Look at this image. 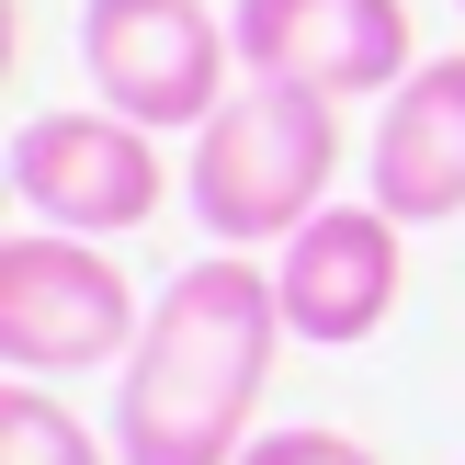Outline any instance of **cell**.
I'll list each match as a JSON object with an SVG mask.
<instances>
[{"label": "cell", "mask_w": 465, "mask_h": 465, "mask_svg": "<svg viewBox=\"0 0 465 465\" xmlns=\"http://www.w3.org/2000/svg\"><path fill=\"white\" fill-rule=\"evenodd\" d=\"M80 68H91V103L171 136V125H204L239 91V35L204 0H91L80 12Z\"/></svg>", "instance_id": "obj_5"}, {"label": "cell", "mask_w": 465, "mask_h": 465, "mask_svg": "<svg viewBox=\"0 0 465 465\" xmlns=\"http://www.w3.org/2000/svg\"><path fill=\"white\" fill-rule=\"evenodd\" d=\"M363 193L398 227L465 216V57H420L375 103V148H363Z\"/></svg>", "instance_id": "obj_8"}, {"label": "cell", "mask_w": 465, "mask_h": 465, "mask_svg": "<svg viewBox=\"0 0 465 465\" xmlns=\"http://www.w3.org/2000/svg\"><path fill=\"white\" fill-rule=\"evenodd\" d=\"M148 307H136L125 262L103 239H68V227H35V239H0V363L12 375H91V363H125Z\"/></svg>", "instance_id": "obj_3"}, {"label": "cell", "mask_w": 465, "mask_h": 465, "mask_svg": "<svg viewBox=\"0 0 465 465\" xmlns=\"http://www.w3.org/2000/svg\"><path fill=\"white\" fill-rule=\"evenodd\" d=\"M239 465H386V454H363L352 431H330V420H272Z\"/></svg>", "instance_id": "obj_10"}, {"label": "cell", "mask_w": 465, "mask_h": 465, "mask_svg": "<svg viewBox=\"0 0 465 465\" xmlns=\"http://www.w3.org/2000/svg\"><path fill=\"white\" fill-rule=\"evenodd\" d=\"M454 12H465V0H454Z\"/></svg>", "instance_id": "obj_11"}, {"label": "cell", "mask_w": 465, "mask_h": 465, "mask_svg": "<svg viewBox=\"0 0 465 465\" xmlns=\"http://www.w3.org/2000/svg\"><path fill=\"white\" fill-rule=\"evenodd\" d=\"M330 182H341V103L272 80H239L182 159V204L216 250H284L330 204Z\"/></svg>", "instance_id": "obj_2"}, {"label": "cell", "mask_w": 465, "mask_h": 465, "mask_svg": "<svg viewBox=\"0 0 465 465\" xmlns=\"http://www.w3.org/2000/svg\"><path fill=\"white\" fill-rule=\"evenodd\" d=\"M12 193L35 227H68V239H125L171 204V159L136 114L114 103H68V114H23L12 136Z\"/></svg>", "instance_id": "obj_4"}, {"label": "cell", "mask_w": 465, "mask_h": 465, "mask_svg": "<svg viewBox=\"0 0 465 465\" xmlns=\"http://www.w3.org/2000/svg\"><path fill=\"white\" fill-rule=\"evenodd\" d=\"M272 262L204 250L148 295V330L114 363V454L125 465H239L262 443V386L284 352Z\"/></svg>", "instance_id": "obj_1"}, {"label": "cell", "mask_w": 465, "mask_h": 465, "mask_svg": "<svg viewBox=\"0 0 465 465\" xmlns=\"http://www.w3.org/2000/svg\"><path fill=\"white\" fill-rule=\"evenodd\" d=\"M0 465H125L114 443H91V420L68 398H45L35 375L0 386Z\"/></svg>", "instance_id": "obj_9"}, {"label": "cell", "mask_w": 465, "mask_h": 465, "mask_svg": "<svg viewBox=\"0 0 465 465\" xmlns=\"http://www.w3.org/2000/svg\"><path fill=\"white\" fill-rule=\"evenodd\" d=\"M272 295H284V330L318 341V352H352L398 318L409 295V227L386 216L375 193L363 204H318L284 250H272Z\"/></svg>", "instance_id": "obj_7"}, {"label": "cell", "mask_w": 465, "mask_h": 465, "mask_svg": "<svg viewBox=\"0 0 465 465\" xmlns=\"http://www.w3.org/2000/svg\"><path fill=\"white\" fill-rule=\"evenodd\" d=\"M239 80L272 91H318V103H386L420 68L409 0H239Z\"/></svg>", "instance_id": "obj_6"}]
</instances>
